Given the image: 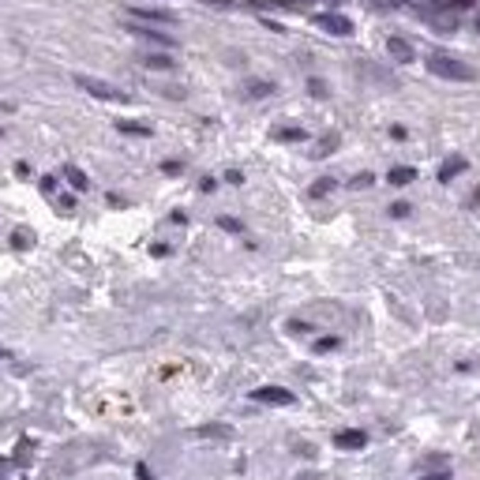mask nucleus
I'll list each match as a JSON object with an SVG mask.
<instances>
[{
  "label": "nucleus",
  "mask_w": 480,
  "mask_h": 480,
  "mask_svg": "<svg viewBox=\"0 0 480 480\" xmlns=\"http://www.w3.org/2000/svg\"><path fill=\"white\" fill-rule=\"evenodd\" d=\"M428 72L439 75V79H454V83H473V79H476V72L469 68V64L458 60V57H447V53H432V57H428Z\"/></svg>",
  "instance_id": "nucleus-1"
},
{
  "label": "nucleus",
  "mask_w": 480,
  "mask_h": 480,
  "mask_svg": "<svg viewBox=\"0 0 480 480\" xmlns=\"http://www.w3.org/2000/svg\"><path fill=\"white\" fill-rule=\"evenodd\" d=\"M75 83H79V90H87L90 98H102V102H128V90H120V87H109V83H102V79H90V75H75Z\"/></svg>",
  "instance_id": "nucleus-2"
},
{
  "label": "nucleus",
  "mask_w": 480,
  "mask_h": 480,
  "mask_svg": "<svg viewBox=\"0 0 480 480\" xmlns=\"http://www.w3.org/2000/svg\"><path fill=\"white\" fill-rule=\"evenodd\" d=\"M251 398L263 405H293L297 398H293V391H285V386H259V391H251Z\"/></svg>",
  "instance_id": "nucleus-3"
},
{
  "label": "nucleus",
  "mask_w": 480,
  "mask_h": 480,
  "mask_svg": "<svg viewBox=\"0 0 480 480\" xmlns=\"http://www.w3.org/2000/svg\"><path fill=\"white\" fill-rule=\"evenodd\" d=\"M315 23L323 26V31L338 34V38H349V34H353V23L345 19V16H330V11H327V16H315Z\"/></svg>",
  "instance_id": "nucleus-4"
},
{
  "label": "nucleus",
  "mask_w": 480,
  "mask_h": 480,
  "mask_svg": "<svg viewBox=\"0 0 480 480\" xmlns=\"http://www.w3.org/2000/svg\"><path fill=\"white\" fill-rule=\"evenodd\" d=\"M128 31L136 34V38H146V42H158V45H165V49H173V45H177V42H173L169 34L154 31V26H136V23H128Z\"/></svg>",
  "instance_id": "nucleus-5"
},
{
  "label": "nucleus",
  "mask_w": 480,
  "mask_h": 480,
  "mask_svg": "<svg viewBox=\"0 0 480 480\" xmlns=\"http://www.w3.org/2000/svg\"><path fill=\"white\" fill-rule=\"evenodd\" d=\"M386 49H391V57H394V60L413 64V49H409L405 38H386Z\"/></svg>",
  "instance_id": "nucleus-6"
},
{
  "label": "nucleus",
  "mask_w": 480,
  "mask_h": 480,
  "mask_svg": "<svg viewBox=\"0 0 480 480\" xmlns=\"http://www.w3.org/2000/svg\"><path fill=\"white\" fill-rule=\"evenodd\" d=\"M364 443H368L364 432H338L334 435V447H342V450H356V447H364Z\"/></svg>",
  "instance_id": "nucleus-7"
},
{
  "label": "nucleus",
  "mask_w": 480,
  "mask_h": 480,
  "mask_svg": "<svg viewBox=\"0 0 480 480\" xmlns=\"http://www.w3.org/2000/svg\"><path fill=\"white\" fill-rule=\"evenodd\" d=\"M386 180H391L394 188H402V184H413V180H417V169H409V165H398V169H391V173H386Z\"/></svg>",
  "instance_id": "nucleus-8"
},
{
  "label": "nucleus",
  "mask_w": 480,
  "mask_h": 480,
  "mask_svg": "<svg viewBox=\"0 0 480 480\" xmlns=\"http://www.w3.org/2000/svg\"><path fill=\"white\" fill-rule=\"evenodd\" d=\"M458 173H465V158H450V162H443V169H439V180H454Z\"/></svg>",
  "instance_id": "nucleus-9"
},
{
  "label": "nucleus",
  "mask_w": 480,
  "mask_h": 480,
  "mask_svg": "<svg viewBox=\"0 0 480 480\" xmlns=\"http://www.w3.org/2000/svg\"><path fill=\"white\" fill-rule=\"evenodd\" d=\"M143 64H146V68H158V72H169V68H173V57H162V53H146Z\"/></svg>",
  "instance_id": "nucleus-10"
},
{
  "label": "nucleus",
  "mask_w": 480,
  "mask_h": 480,
  "mask_svg": "<svg viewBox=\"0 0 480 480\" xmlns=\"http://www.w3.org/2000/svg\"><path fill=\"white\" fill-rule=\"evenodd\" d=\"M64 177H68V184H72V188H79V192L90 188V180L83 177V169H75V165H64Z\"/></svg>",
  "instance_id": "nucleus-11"
},
{
  "label": "nucleus",
  "mask_w": 480,
  "mask_h": 480,
  "mask_svg": "<svg viewBox=\"0 0 480 480\" xmlns=\"http://www.w3.org/2000/svg\"><path fill=\"white\" fill-rule=\"evenodd\" d=\"M116 128L124 131V136H151V128H146V124H136V120H120Z\"/></svg>",
  "instance_id": "nucleus-12"
},
{
  "label": "nucleus",
  "mask_w": 480,
  "mask_h": 480,
  "mask_svg": "<svg viewBox=\"0 0 480 480\" xmlns=\"http://www.w3.org/2000/svg\"><path fill=\"white\" fill-rule=\"evenodd\" d=\"M274 139H282V143H297V139H304V131H297V128H282V131H274Z\"/></svg>",
  "instance_id": "nucleus-13"
},
{
  "label": "nucleus",
  "mask_w": 480,
  "mask_h": 480,
  "mask_svg": "<svg viewBox=\"0 0 480 480\" xmlns=\"http://www.w3.org/2000/svg\"><path fill=\"white\" fill-rule=\"evenodd\" d=\"M330 188H334V180H330V177H323V180H315V184H312V195L319 199V195H327Z\"/></svg>",
  "instance_id": "nucleus-14"
},
{
  "label": "nucleus",
  "mask_w": 480,
  "mask_h": 480,
  "mask_svg": "<svg viewBox=\"0 0 480 480\" xmlns=\"http://www.w3.org/2000/svg\"><path fill=\"white\" fill-rule=\"evenodd\" d=\"M330 349H338V338H323V342H315V353H330Z\"/></svg>",
  "instance_id": "nucleus-15"
},
{
  "label": "nucleus",
  "mask_w": 480,
  "mask_h": 480,
  "mask_svg": "<svg viewBox=\"0 0 480 480\" xmlns=\"http://www.w3.org/2000/svg\"><path fill=\"white\" fill-rule=\"evenodd\" d=\"M218 225H222V229H229V233H240V222H233V218H218Z\"/></svg>",
  "instance_id": "nucleus-16"
},
{
  "label": "nucleus",
  "mask_w": 480,
  "mask_h": 480,
  "mask_svg": "<svg viewBox=\"0 0 480 480\" xmlns=\"http://www.w3.org/2000/svg\"><path fill=\"white\" fill-rule=\"evenodd\" d=\"M391 214H394V218H405V214H409V203H394Z\"/></svg>",
  "instance_id": "nucleus-17"
},
{
  "label": "nucleus",
  "mask_w": 480,
  "mask_h": 480,
  "mask_svg": "<svg viewBox=\"0 0 480 480\" xmlns=\"http://www.w3.org/2000/svg\"><path fill=\"white\" fill-rule=\"evenodd\" d=\"M454 4H458V8H465V4H473V0H454Z\"/></svg>",
  "instance_id": "nucleus-18"
},
{
  "label": "nucleus",
  "mask_w": 480,
  "mask_h": 480,
  "mask_svg": "<svg viewBox=\"0 0 480 480\" xmlns=\"http://www.w3.org/2000/svg\"><path fill=\"white\" fill-rule=\"evenodd\" d=\"M4 356H8V349H0V360H4Z\"/></svg>",
  "instance_id": "nucleus-19"
},
{
  "label": "nucleus",
  "mask_w": 480,
  "mask_h": 480,
  "mask_svg": "<svg viewBox=\"0 0 480 480\" xmlns=\"http://www.w3.org/2000/svg\"><path fill=\"white\" fill-rule=\"evenodd\" d=\"M476 31H480V16H476Z\"/></svg>",
  "instance_id": "nucleus-20"
}]
</instances>
